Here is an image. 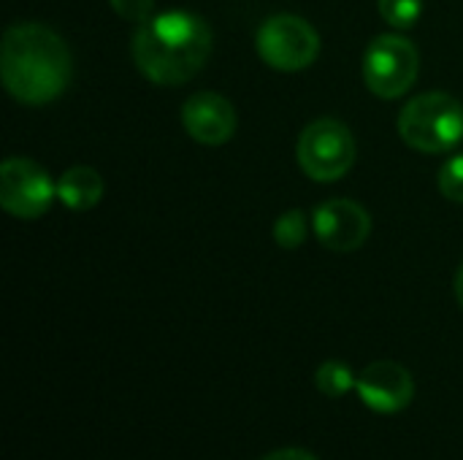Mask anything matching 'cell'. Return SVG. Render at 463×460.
<instances>
[{"instance_id":"1","label":"cell","mask_w":463,"mask_h":460,"mask_svg":"<svg viewBox=\"0 0 463 460\" xmlns=\"http://www.w3.org/2000/svg\"><path fill=\"white\" fill-rule=\"evenodd\" d=\"M0 73L5 89L27 106H41L62 95L71 81V52L65 41L38 22L5 30L0 46Z\"/></svg>"},{"instance_id":"2","label":"cell","mask_w":463,"mask_h":460,"mask_svg":"<svg viewBox=\"0 0 463 460\" xmlns=\"http://www.w3.org/2000/svg\"><path fill=\"white\" fill-rule=\"evenodd\" d=\"M212 54V30L206 19L190 11L149 16L133 35V60L138 70L163 87L190 81Z\"/></svg>"},{"instance_id":"3","label":"cell","mask_w":463,"mask_h":460,"mask_svg":"<svg viewBox=\"0 0 463 460\" xmlns=\"http://www.w3.org/2000/svg\"><path fill=\"white\" fill-rule=\"evenodd\" d=\"M399 133L423 155L450 152L463 138V106L445 92L418 95L404 106Z\"/></svg>"},{"instance_id":"4","label":"cell","mask_w":463,"mask_h":460,"mask_svg":"<svg viewBox=\"0 0 463 460\" xmlns=\"http://www.w3.org/2000/svg\"><path fill=\"white\" fill-rule=\"evenodd\" d=\"M255 46H258L260 60L269 68L296 73V70L309 68L317 60L320 35L307 19L293 16V14H277L260 24Z\"/></svg>"},{"instance_id":"5","label":"cell","mask_w":463,"mask_h":460,"mask_svg":"<svg viewBox=\"0 0 463 460\" xmlns=\"http://www.w3.org/2000/svg\"><path fill=\"white\" fill-rule=\"evenodd\" d=\"M298 165L315 182L342 179L355 160V141L347 125L336 119H317L298 136Z\"/></svg>"},{"instance_id":"6","label":"cell","mask_w":463,"mask_h":460,"mask_svg":"<svg viewBox=\"0 0 463 460\" xmlns=\"http://www.w3.org/2000/svg\"><path fill=\"white\" fill-rule=\"evenodd\" d=\"M418 49L404 35H380L364 54L366 87L385 100L402 98L418 79Z\"/></svg>"},{"instance_id":"7","label":"cell","mask_w":463,"mask_h":460,"mask_svg":"<svg viewBox=\"0 0 463 460\" xmlns=\"http://www.w3.org/2000/svg\"><path fill=\"white\" fill-rule=\"evenodd\" d=\"M57 187L49 174L24 157H8L0 165V203L8 214L19 220H38L49 211Z\"/></svg>"},{"instance_id":"8","label":"cell","mask_w":463,"mask_h":460,"mask_svg":"<svg viewBox=\"0 0 463 460\" xmlns=\"http://www.w3.org/2000/svg\"><path fill=\"white\" fill-rule=\"evenodd\" d=\"M358 399L377 415H399L415 399L412 374L396 361H374L355 380Z\"/></svg>"},{"instance_id":"9","label":"cell","mask_w":463,"mask_h":460,"mask_svg":"<svg viewBox=\"0 0 463 460\" xmlns=\"http://www.w3.org/2000/svg\"><path fill=\"white\" fill-rule=\"evenodd\" d=\"M315 233L323 247L334 252H353L366 244L372 233V217L355 201H328L315 211Z\"/></svg>"},{"instance_id":"10","label":"cell","mask_w":463,"mask_h":460,"mask_svg":"<svg viewBox=\"0 0 463 460\" xmlns=\"http://www.w3.org/2000/svg\"><path fill=\"white\" fill-rule=\"evenodd\" d=\"M182 125L190 138L206 146H220L236 133V108L217 92H198L182 108Z\"/></svg>"},{"instance_id":"11","label":"cell","mask_w":463,"mask_h":460,"mask_svg":"<svg viewBox=\"0 0 463 460\" xmlns=\"http://www.w3.org/2000/svg\"><path fill=\"white\" fill-rule=\"evenodd\" d=\"M57 198L73 209V211H87L100 203L103 198V179L95 168L87 165H73L68 168L60 182H57Z\"/></svg>"},{"instance_id":"12","label":"cell","mask_w":463,"mask_h":460,"mask_svg":"<svg viewBox=\"0 0 463 460\" xmlns=\"http://www.w3.org/2000/svg\"><path fill=\"white\" fill-rule=\"evenodd\" d=\"M355 374H353V369L347 366V363H342V361H326V363H320L317 366V371H315V388L323 393V396H328V399H342V396H347L353 388H355Z\"/></svg>"},{"instance_id":"13","label":"cell","mask_w":463,"mask_h":460,"mask_svg":"<svg viewBox=\"0 0 463 460\" xmlns=\"http://www.w3.org/2000/svg\"><path fill=\"white\" fill-rule=\"evenodd\" d=\"M274 241L282 247V249H296L307 241V217L304 211L293 209V211H285L277 222H274Z\"/></svg>"},{"instance_id":"14","label":"cell","mask_w":463,"mask_h":460,"mask_svg":"<svg viewBox=\"0 0 463 460\" xmlns=\"http://www.w3.org/2000/svg\"><path fill=\"white\" fill-rule=\"evenodd\" d=\"M423 11V0H380V14L388 24L407 30L418 22Z\"/></svg>"},{"instance_id":"15","label":"cell","mask_w":463,"mask_h":460,"mask_svg":"<svg viewBox=\"0 0 463 460\" xmlns=\"http://www.w3.org/2000/svg\"><path fill=\"white\" fill-rule=\"evenodd\" d=\"M439 190L445 198L463 203V155L450 157L439 171Z\"/></svg>"},{"instance_id":"16","label":"cell","mask_w":463,"mask_h":460,"mask_svg":"<svg viewBox=\"0 0 463 460\" xmlns=\"http://www.w3.org/2000/svg\"><path fill=\"white\" fill-rule=\"evenodd\" d=\"M109 3L128 22H146L155 8V0H109Z\"/></svg>"},{"instance_id":"17","label":"cell","mask_w":463,"mask_h":460,"mask_svg":"<svg viewBox=\"0 0 463 460\" xmlns=\"http://www.w3.org/2000/svg\"><path fill=\"white\" fill-rule=\"evenodd\" d=\"M260 460H317L312 453H307V450H301V447H285V450H274V453H269L266 458Z\"/></svg>"},{"instance_id":"18","label":"cell","mask_w":463,"mask_h":460,"mask_svg":"<svg viewBox=\"0 0 463 460\" xmlns=\"http://www.w3.org/2000/svg\"><path fill=\"white\" fill-rule=\"evenodd\" d=\"M456 301H458V306L463 309V266L458 268V274H456Z\"/></svg>"}]
</instances>
